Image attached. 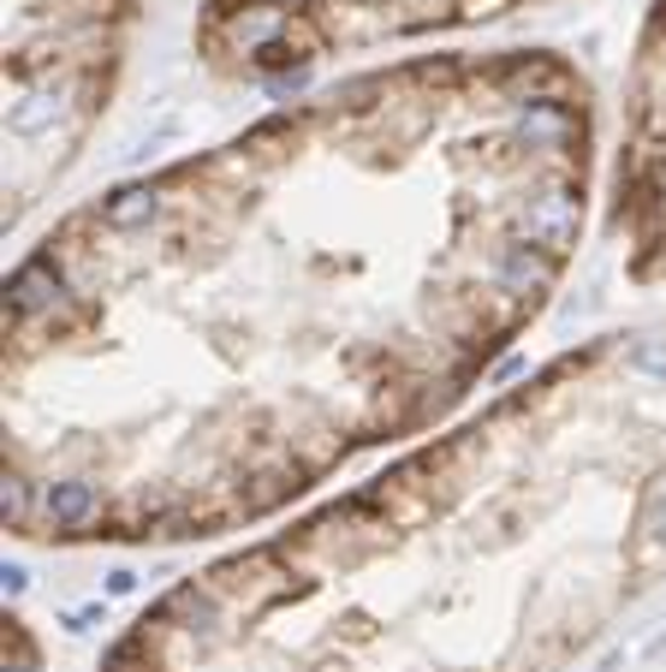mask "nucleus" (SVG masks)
I'll list each match as a JSON object with an SVG mask.
<instances>
[{"label":"nucleus","instance_id":"19","mask_svg":"<svg viewBox=\"0 0 666 672\" xmlns=\"http://www.w3.org/2000/svg\"><path fill=\"white\" fill-rule=\"evenodd\" d=\"M529 369V358H518V351H512V358H500V369H494V381H518Z\"/></svg>","mask_w":666,"mask_h":672},{"label":"nucleus","instance_id":"15","mask_svg":"<svg viewBox=\"0 0 666 672\" xmlns=\"http://www.w3.org/2000/svg\"><path fill=\"white\" fill-rule=\"evenodd\" d=\"M0 589H7V601H19L24 589H31V571H24L19 559H7V566H0Z\"/></svg>","mask_w":666,"mask_h":672},{"label":"nucleus","instance_id":"20","mask_svg":"<svg viewBox=\"0 0 666 672\" xmlns=\"http://www.w3.org/2000/svg\"><path fill=\"white\" fill-rule=\"evenodd\" d=\"M250 7H274V12H304L309 0H250Z\"/></svg>","mask_w":666,"mask_h":672},{"label":"nucleus","instance_id":"9","mask_svg":"<svg viewBox=\"0 0 666 672\" xmlns=\"http://www.w3.org/2000/svg\"><path fill=\"white\" fill-rule=\"evenodd\" d=\"M161 215V190L155 185H119L102 197V227L107 232H138Z\"/></svg>","mask_w":666,"mask_h":672},{"label":"nucleus","instance_id":"11","mask_svg":"<svg viewBox=\"0 0 666 672\" xmlns=\"http://www.w3.org/2000/svg\"><path fill=\"white\" fill-rule=\"evenodd\" d=\"M636 369V375H655V381H666V339H636L631 346V358H624Z\"/></svg>","mask_w":666,"mask_h":672},{"label":"nucleus","instance_id":"8","mask_svg":"<svg viewBox=\"0 0 666 672\" xmlns=\"http://www.w3.org/2000/svg\"><path fill=\"white\" fill-rule=\"evenodd\" d=\"M297 12H274V7H238V12H226L221 19V43L226 48H244V54H262L274 36H285V24H292Z\"/></svg>","mask_w":666,"mask_h":672},{"label":"nucleus","instance_id":"2","mask_svg":"<svg viewBox=\"0 0 666 672\" xmlns=\"http://www.w3.org/2000/svg\"><path fill=\"white\" fill-rule=\"evenodd\" d=\"M577 221H583V202L565 179H548L541 190H529V202H518V239L541 244V251H553V256L571 251Z\"/></svg>","mask_w":666,"mask_h":672},{"label":"nucleus","instance_id":"4","mask_svg":"<svg viewBox=\"0 0 666 672\" xmlns=\"http://www.w3.org/2000/svg\"><path fill=\"white\" fill-rule=\"evenodd\" d=\"M553 268H560V256L541 251V244L529 239H512L494 251V280H500V298H512V304H524V298H541L553 286Z\"/></svg>","mask_w":666,"mask_h":672},{"label":"nucleus","instance_id":"5","mask_svg":"<svg viewBox=\"0 0 666 672\" xmlns=\"http://www.w3.org/2000/svg\"><path fill=\"white\" fill-rule=\"evenodd\" d=\"M155 625H179L197 649H209V642L221 637V595H214L209 583H179L155 607Z\"/></svg>","mask_w":666,"mask_h":672},{"label":"nucleus","instance_id":"17","mask_svg":"<svg viewBox=\"0 0 666 672\" xmlns=\"http://www.w3.org/2000/svg\"><path fill=\"white\" fill-rule=\"evenodd\" d=\"M107 595H114V601L138 595V571H131V566H114V571H107Z\"/></svg>","mask_w":666,"mask_h":672},{"label":"nucleus","instance_id":"18","mask_svg":"<svg viewBox=\"0 0 666 672\" xmlns=\"http://www.w3.org/2000/svg\"><path fill=\"white\" fill-rule=\"evenodd\" d=\"M512 0H458V19H500Z\"/></svg>","mask_w":666,"mask_h":672},{"label":"nucleus","instance_id":"3","mask_svg":"<svg viewBox=\"0 0 666 672\" xmlns=\"http://www.w3.org/2000/svg\"><path fill=\"white\" fill-rule=\"evenodd\" d=\"M72 95H78V78L72 72L36 78V84L7 107V131L12 137H43V131H54L66 119V107H72Z\"/></svg>","mask_w":666,"mask_h":672},{"label":"nucleus","instance_id":"7","mask_svg":"<svg viewBox=\"0 0 666 672\" xmlns=\"http://www.w3.org/2000/svg\"><path fill=\"white\" fill-rule=\"evenodd\" d=\"M95 512H102V500H95V488L84 483V476L43 483V500H36V518H43L48 530H78V524H90Z\"/></svg>","mask_w":666,"mask_h":672},{"label":"nucleus","instance_id":"1","mask_svg":"<svg viewBox=\"0 0 666 672\" xmlns=\"http://www.w3.org/2000/svg\"><path fill=\"white\" fill-rule=\"evenodd\" d=\"M31 322H54V327L78 322V292L54 256H31V263H19L7 280V327L24 334Z\"/></svg>","mask_w":666,"mask_h":672},{"label":"nucleus","instance_id":"10","mask_svg":"<svg viewBox=\"0 0 666 672\" xmlns=\"http://www.w3.org/2000/svg\"><path fill=\"white\" fill-rule=\"evenodd\" d=\"M36 500L43 494H31V476L7 471V483H0V512H7V530H24L36 518Z\"/></svg>","mask_w":666,"mask_h":672},{"label":"nucleus","instance_id":"12","mask_svg":"<svg viewBox=\"0 0 666 672\" xmlns=\"http://www.w3.org/2000/svg\"><path fill=\"white\" fill-rule=\"evenodd\" d=\"M7 672H36V649L24 642V630H7Z\"/></svg>","mask_w":666,"mask_h":672},{"label":"nucleus","instance_id":"13","mask_svg":"<svg viewBox=\"0 0 666 672\" xmlns=\"http://www.w3.org/2000/svg\"><path fill=\"white\" fill-rule=\"evenodd\" d=\"M304 90H309V66H297V72L268 78V95H274V102H285V95H304Z\"/></svg>","mask_w":666,"mask_h":672},{"label":"nucleus","instance_id":"14","mask_svg":"<svg viewBox=\"0 0 666 672\" xmlns=\"http://www.w3.org/2000/svg\"><path fill=\"white\" fill-rule=\"evenodd\" d=\"M95 625H107V607H102V601H90V607L66 613V630H72V637H78V630H95Z\"/></svg>","mask_w":666,"mask_h":672},{"label":"nucleus","instance_id":"6","mask_svg":"<svg viewBox=\"0 0 666 672\" xmlns=\"http://www.w3.org/2000/svg\"><path fill=\"white\" fill-rule=\"evenodd\" d=\"M494 78H500V84H506V95H512V102H524V107L560 102V84H565V72L548 60V54H518V60H506Z\"/></svg>","mask_w":666,"mask_h":672},{"label":"nucleus","instance_id":"16","mask_svg":"<svg viewBox=\"0 0 666 672\" xmlns=\"http://www.w3.org/2000/svg\"><path fill=\"white\" fill-rule=\"evenodd\" d=\"M643 530H649V536H655V542L666 547V488L655 494V500H649V512H643Z\"/></svg>","mask_w":666,"mask_h":672}]
</instances>
